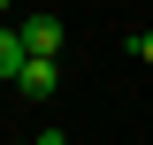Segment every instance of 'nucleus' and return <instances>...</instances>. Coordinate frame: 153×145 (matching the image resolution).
Masks as SVG:
<instances>
[{"label": "nucleus", "mask_w": 153, "mask_h": 145, "mask_svg": "<svg viewBox=\"0 0 153 145\" xmlns=\"http://www.w3.org/2000/svg\"><path fill=\"white\" fill-rule=\"evenodd\" d=\"M16 92H23V99H54V92H61L54 54H31V61H23V69H16Z\"/></svg>", "instance_id": "nucleus-1"}, {"label": "nucleus", "mask_w": 153, "mask_h": 145, "mask_svg": "<svg viewBox=\"0 0 153 145\" xmlns=\"http://www.w3.org/2000/svg\"><path fill=\"white\" fill-rule=\"evenodd\" d=\"M23 145H61V130H46V138H23Z\"/></svg>", "instance_id": "nucleus-5"}, {"label": "nucleus", "mask_w": 153, "mask_h": 145, "mask_svg": "<svg viewBox=\"0 0 153 145\" xmlns=\"http://www.w3.org/2000/svg\"><path fill=\"white\" fill-rule=\"evenodd\" d=\"M16 31H23V46H31V54H61V16H46V8H38V16H23Z\"/></svg>", "instance_id": "nucleus-2"}, {"label": "nucleus", "mask_w": 153, "mask_h": 145, "mask_svg": "<svg viewBox=\"0 0 153 145\" xmlns=\"http://www.w3.org/2000/svg\"><path fill=\"white\" fill-rule=\"evenodd\" d=\"M130 54H138V61L153 69V31H130Z\"/></svg>", "instance_id": "nucleus-4"}, {"label": "nucleus", "mask_w": 153, "mask_h": 145, "mask_svg": "<svg viewBox=\"0 0 153 145\" xmlns=\"http://www.w3.org/2000/svg\"><path fill=\"white\" fill-rule=\"evenodd\" d=\"M23 61H31V46H23V31H16V23H0V76L16 84V69H23Z\"/></svg>", "instance_id": "nucleus-3"}, {"label": "nucleus", "mask_w": 153, "mask_h": 145, "mask_svg": "<svg viewBox=\"0 0 153 145\" xmlns=\"http://www.w3.org/2000/svg\"><path fill=\"white\" fill-rule=\"evenodd\" d=\"M8 8H16V0H0V16H8Z\"/></svg>", "instance_id": "nucleus-6"}]
</instances>
